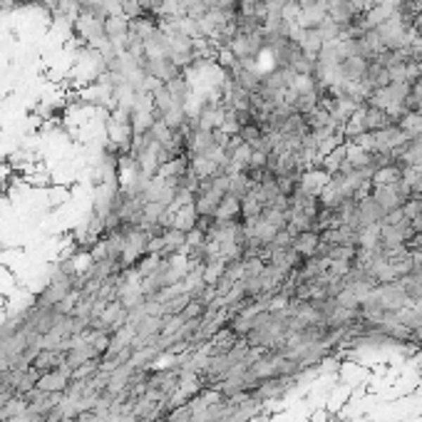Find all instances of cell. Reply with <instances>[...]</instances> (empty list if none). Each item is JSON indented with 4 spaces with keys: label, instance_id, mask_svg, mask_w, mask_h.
<instances>
[{
    "label": "cell",
    "instance_id": "6da1fadb",
    "mask_svg": "<svg viewBox=\"0 0 422 422\" xmlns=\"http://www.w3.org/2000/svg\"><path fill=\"white\" fill-rule=\"evenodd\" d=\"M385 219V209L373 199V194H365L363 199H358V226H380Z\"/></svg>",
    "mask_w": 422,
    "mask_h": 422
},
{
    "label": "cell",
    "instance_id": "7a4b0ae2",
    "mask_svg": "<svg viewBox=\"0 0 422 422\" xmlns=\"http://www.w3.org/2000/svg\"><path fill=\"white\" fill-rule=\"evenodd\" d=\"M164 87H167V92L172 95V100H174L177 107H189L191 97H194V84H191V79L186 77V72L177 75L174 79H169Z\"/></svg>",
    "mask_w": 422,
    "mask_h": 422
},
{
    "label": "cell",
    "instance_id": "3957f363",
    "mask_svg": "<svg viewBox=\"0 0 422 422\" xmlns=\"http://www.w3.org/2000/svg\"><path fill=\"white\" fill-rule=\"evenodd\" d=\"M318 246H321V234L318 231H301V234H295L293 238V251L295 253H301L303 259H313L318 251Z\"/></svg>",
    "mask_w": 422,
    "mask_h": 422
}]
</instances>
